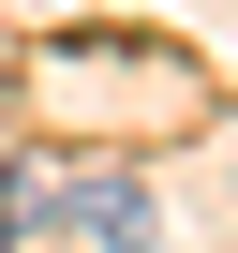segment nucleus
Masks as SVG:
<instances>
[{"label":"nucleus","instance_id":"f257e3e1","mask_svg":"<svg viewBox=\"0 0 238 253\" xmlns=\"http://www.w3.org/2000/svg\"><path fill=\"white\" fill-rule=\"evenodd\" d=\"M15 209H45L60 238H89V253H149V179H119V164H75V179H30Z\"/></svg>","mask_w":238,"mask_h":253}]
</instances>
